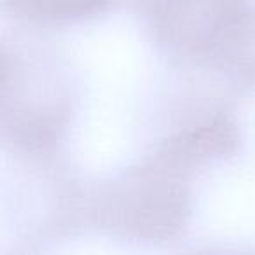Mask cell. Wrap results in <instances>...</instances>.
<instances>
[{
	"label": "cell",
	"instance_id": "7a4b0ae2",
	"mask_svg": "<svg viewBox=\"0 0 255 255\" xmlns=\"http://www.w3.org/2000/svg\"><path fill=\"white\" fill-rule=\"evenodd\" d=\"M23 44V35L12 28H9V35H0V129L21 91L25 75Z\"/></svg>",
	"mask_w": 255,
	"mask_h": 255
},
{
	"label": "cell",
	"instance_id": "277c9868",
	"mask_svg": "<svg viewBox=\"0 0 255 255\" xmlns=\"http://www.w3.org/2000/svg\"><path fill=\"white\" fill-rule=\"evenodd\" d=\"M18 243V241H16ZM18 250L16 248H12V250H9V252H0V255H33V254H30V250H23L25 248V245L23 243H18Z\"/></svg>",
	"mask_w": 255,
	"mask_h": 255
},
{
	"label": "cell",
	"instance_id": "6da1fadb",
	"mask_svg": "<svg viewBox=\"0 0 255 255\" xmlns=\"http://www.w3.org/2000/svg\"><path fill=\"white\" fill-rule=\"evenodd\" d=\"M161 68L241 102L255 95V0H129Z\"/></svg>",
	"mask_w": 255,
	"mask_h": 255
},
{
	"label": "cell",
	"instance_id": "3957f363",
	"mask_svg": "<svg viewBox=\"0 0 255 255\" xmlns=\"http://www.w3.org/2000/svg\"><path fill=\"white\" fill-rule=\"evenodd\" d=\"M189 247L185 255H255V240L247 238H210Z\"/></svg>",
	"mask_w": 255,
	"mask_h": 255
}]
</instances>
